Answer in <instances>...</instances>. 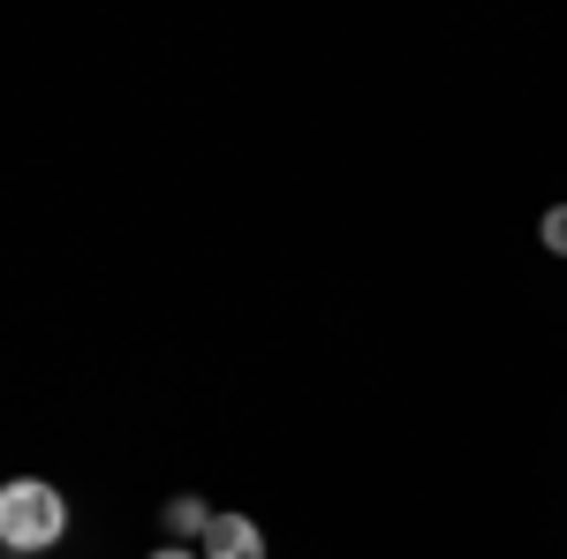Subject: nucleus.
Masks as SVG:
<instances>
[{
    "label": "nucleus",
    "mask_w": 567,
    "mask_h": 559,
    "mask_svg": "<svg viewBox=\"0 0 567 559\" xmlns=\"http://www.w3.org/2000/svg\"><path fill=\"white\" fill-rule=\"evenodd\" d=\"M61 529H69V499L53 484H39V476L0 484V545L8 552H45V545H61Z\"/></svg>",
    "instance_id": "obj_1"
},
{
    "label": "nucleus",
    "mask_w": 567,
    "mask_h": 559,
    "mask_svg": "<svg viewBox=\"0 0 567 559\" xmlns=\"http://www.w3.org/2000/svg\"><path fill=\"white\" fill-rule=\"evenodd\" d=\"M205 559H265V537L250 515H213L205 529Z\"/></svg>",
    "instance_id": "obj_2"
},
{
    "label": "nucleus",
    "mask_w": 567,
    "mask_h": 559,
    "mask_svg": "<svg viewBox=\"0 0 567 559\" xmlns=\"http://www.w3.org/2000/svg\"><path fill=\"white\" fill-rule=\"evenodd\" d=\"M167 529H175V537H205V529H213L205 499H167Z\"/></svg>",
    "instance_id": "obj_3"
},
{
    "label": "nucleus",
    "mask_w": 567,
    "mask_h": 559,
    "mask_svg": "<svg viewBox=\"0 0 567 559\" xmlns=\"http://www.w3.org/2000/svg\"><path fill=\"white\" fill-rule=\"evenodd\" d=\"M545 242L567 258V205H553V213H545Z\"/></svg>",
    "instance_id": "obj_4"
},
{
    "label": "nucleus",
    "mask_w": 567,
    "mask_h": 559,
    "mask_svg": "<svg viewBox=\"0 0 567 559\" xmlns=\"http://www.w3.org/2000/svg\"><path fill=\"white\" fill-rule=\"evenodd\" d=\"M152 559H205V552H182V545H167V552H152Z\"/></svg>",
    "instance_id": "obj_5"
}]
</instances>
